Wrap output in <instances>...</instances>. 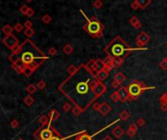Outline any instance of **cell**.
Returning <instances> with one entry per match:
<instances>
[{"label": "cell", "mask_w": 167, "mask_h": 140, "mask_svg": "<svg viewBox=\"0 0 167 140\" xmlns=\"http://www.w3.org/2000/svg\"><path fill=\"white\" fill-rule=\"evenodd\" d=\"M97 80L96 73L91 71L86 66V63H82L77 67V71L74 74L69 75L62 82L58 90L70 100V103L84 112L97 100L93 92Z\"/></svg>", "instance_id": "6da1fadb"}, {"label": "cell", "mask_w": 167, "mask_h": 140, "mask_svg": "<svg viewBox=\"0 0 167 140\" xmlns=\"http://www.w3.org/2000/svg\"><path fill=\"white\" fill-rule=\"evenodd\" d=\"M14 52H19L21 55V61L25 65L31 66L36 70L45 60H48V57L36 47V45L30 39H25L18 47Z\"/></svg>", "instance_id": "7a4b0ae2"}, {"label": "cell", "mask_w": 167, "mask_h": 140, "mask_svg": "<svg viewBox=\"0 0 167 140\" xmlns=\"http://www.w3.org/2000/svg\"><path fill=\"white\" fill-rule=\"evenodd\" d=\"M135 49L131 48L120 36H115L107 46L104 48V52L107 55L113 57L114 58H122L124 60L129 54Z\"/></svg>", "instance_id": "3957f363"}, {"label": "cell", "mask_w": 167, "mask_h": 140, "mask_svg": "<svg viewBox=\"0 0 167 140\" xmlns=\"http://www.w3.org/2000/svg\"><path fill=\"white\" fill-rule=\"evenodd\" d=\"M80 13L83 15L84 18L87 20V22L83 25L84 31H86L87 33L89 34L90 36H92L93 38H96V39L101 38L105 30L104 24H103L96 17H92L90 19V18H88L86 15L84 14V12L82 10H80Z\"/></svg>", "instance_id": "277c9868"}, {"label": "cell", "mask_w": 167, "mask_h": 140, "mask_svg": "<svg viewBox=\"0 0 167 140\" xmlns=\"http://www.w3.org/2000/svg\"><path fill=\"white\" fill-rule=\"evenodd\" d=\"M126 88H127V90H128L129 95H130L131 100H136V99L139 97V96L142 95L146 90L155 89V87H149L146 86L144 82H141L138 80L132 81Z\"/></svg>", "instance_id": "5b68a950"}, {"label": "cell", "mask_w": 167, "mask_h": 140, "mask_svg": "<svg viewBox=\"0 0 167 140\" xmlns=\"http://www.w3.org/2000/svg\"><path fill=\"white\" fill-rule=\"evenodd\" d=\"M55 133V127H53L52 122L46 127H39L33 132V137L36 140H50Z\"/></svg>", "instance_id": "8992f818"}, {"label": "cell", "mask_w": 167, "mask_h": 140, "mask_svg": "<svg viewBox=\"0 0 167 140\" xmlns=\"http://www.w3.org/2000/svg\"><path fill=\"white\" fill-rule=\"evenodd\" d=\"M2 42H3V44H4L6 47H7L8 49H10L12 52L16 51L18 47L20 46L18 38L16 36H14L13 34L8 35V36H5L2 39Z\"/></svg>", "instance_id": "52a82bcc"}, {"label": "cell", "mask_w": 167, "mask_h": 140, "mask_svg": "<svg viewBox=\"0 0 167 140\" xmlns=\"http://www.w3.org/2000/svg\"><path fill=\"white\" fill-rule=\"evenodd\" d=\"M119 120H120V119H117L116 121H114V122H113V123H110V124L108 125V127H104V128H102V130L98 131V132H96L95 134H93V135H90V134H88V133L86 132V131H83V132H81L80 134L76 135V137H75V139H74V140H93V137H94V136L97 135V134H99L100 132H102L103 130H107V128H108V127H110L111 125H113V124H116V123H118Z\"/></svg>", "instance_id": "ba28073f"}, {"label": "cell", "mask_w": 167, "mask_h": 140, "mask_svg": "<svg viewBox=\"0 0 167 140\" xmlns=\"http://www.w3.org/2000/svg\"><path fill=\"white\" fill-rule=\"evenodd\" d=\"M149 41H151V36L146 33L145 31H142L141 33L137 36V39H136V44H137V47L139 49H143V47L146 45Z\"/></svg>", "instance_id": "9c48e42d"}, {"label": "cell", "mask_w": 167, "mask_h": 140, "mask_svg": "<svg viewBox=\"0 0 167 140\" xmlns=\"http://www.w3.org/2000/svg\"><path fill=\"white\" fill-rule=\"evenodd\" d=\"M93 92H94V94H95L96 97L99 98L100 96H102L105 92H107V86H105L102 81L97 80L96 84L94 85Z\"/></svg>", "instance_id": "30bf717a"}, {"label": "cell", "mask_w": 167, "mask_h": 140, "mask_svg": "<svg viewBox=\"0 0 167 140\" xmlns=\"http://www.w3.org/2000/svg\"><path fill=\"white\" fill-rule=\"evenodd\" d=\"M117 92H118L119 101L120 102H122V103H125V102L131 101L130 95H129L127 88H126V87H120V88H118V90H117Z\"/></svg>", "instance_id": "8fae6325"}, {"label": "cell", "mask_w": 167, "mask_h": 140, "mask_svg": "<svg viewBox=\"0 0 167 140\" xmlns=\"http://www.w3.org/2000/svg\"><path fill=\"white\" fill-rule=\"evenodd\" d=\"M103 60H104L105 68H107L108 71L110 72V70L114 68V61H115V58L113 57H110V55H107Z\"/></svg>", "instance_id": "7c38bea8"}, {"label": "cell", "mask_w": 167, "mask_h": 140, "mask_svg": "<svg viewBox=\"0 0 167 140\" xmlns=\"http://www.w3.org/2000/svg\"><path fill=\"white\" fill-rule=\"evenodd\" d=\"M138 125L136 123H132V124L129 125V127H128V130L127 131H126V134L129 136V137H131V138H133V137L136 135L137 134V131H138Z\"/></svg>", "instance_id": "4fadbf2b"}, {"label": "cell", "mask_w": 167, "mask_h": 140, "mask_svg": "<svg viewBox=\"0 0 167 140\" xmlns=\"http://www.w3.org/2000/svg\"><path fill=\"white\" fill-rule=\"evenodd\" d=\"M111 111V106L108 102H103L101 104V107H100L99 113L101 114L102 116H107L108 113Z\"/></svg>", "instance_id": "5bb4252c"}, {"label": "cell", "mask_w": 167, "mask_h": 140, "mask_svg": "<svg viewBox=\"0 0 167 140\" xmlns=\"http://www.w3.org/2000/svg\"><path fill=\"white\" fill-rule=\"evenodd\" d=\"M124 133H125L124 130H123L120 125H116V127H114L113 130H111V134H113V135L117 139L121 138V137L124 135Z\"/></svg>", "instance_id": "9a60e30c"}, {"label": "cell", "mask_w": 167, "mask_h": 140, "mask_svg": "<svg viewBox=\"0 0 167 140\" xmlns=\"http://www.w3.org/2000/svg\"><path fill=\"white\" fill-rule=\"evenodd\" d=\"M108 74H110V71L107 69V68H103L102 70H100V71L97 72V78H98V80L104 82L105 79L108 77Z\"/></svg>", "instance_id": "2e32d148"}, {"label": "cell", "mask_w": 167, "mask_h": 140, "mask_svg": "<svg viewBox=\"0 0 167 140\" xmlns=\"http://www.w3.org/2000/svg\"><path fill=\"white\" fill-rule=\"evenodd\" d=\"M38 123L40 124V127H46V125H48L50 123H51V121H50L49 117L46 116V115H41L39 117V119H38Z\"/></svg>", "instance_id": "e0dca14e"}, {"label": "cell", "mask_w": 167, "mask_h": 140, "mask_svg": "<svg viewBox=\"0 0 167 140\" xmlns=\"http://www.w3.org/2000/svg\"><path fill=\"white\" fill-rule=\"evenodd\" d=\"M47 116L49 117L50 121L54 122V121H57V120L59 119V117H60V112H59L58 110H56V109H53V110L50 111L48 114H47Z\"/></svg>", "instance_id": "ac0fdd59"}, {"label": "cell", "mask_w": 167, "mask_h": 140, "mask_svg": "<svg viewBox=\"0 0 167 140\" xmlns=\"http://www.w3.org/2000/svg\"><path fill=\"white\" fill-rule=\"evenodd\" d=\"M35 72V69L33 67L28 66V65H25L23 68V74L25 76V77H30V76Z\"/></svg>", "instance_id": "d6986e66"}, {"label": "cell", "mask_w": 167, "mask_h": 140, "mask_svg": "<svg viewBox=\"0 0 167 140\" xmlns=\"http://www.w3.org/2000/svg\"><path fill=\"white\" fill-rule=\"evenodd\" d=\"M23 66H25V64H23L22 61H19V62H17V63H12V68H13L17 73H19V74H23Z\"/></svg>", "instance_id": "ffe728a7"}, {"label": "cell", "mask_w": 167, "mask_h": 140, "mask_svg": "<svg viewBox=\"0 0 167 140\" xmlns=\"http://www.w3.org/2000/svg\"><path fill=\"white\" fill-rule=\"evenodd\" d=\"M137 4V6L141 9H146L148 6L151 4V0H135L134 1Z\"/></svg>", "instance_id": "44dd1931"}, {"label": "cell", "mask_w": 167, "mask_h": 140, "mask_svg": "<svg viewBox=\"0 0 167 140\" xmlns=\"http://www.w3.org/2000/svg\"><path fill=\"white\" fill-rule=\"evenodd\" d=\"M8 60H10V62L12 63H17L19 62V61H21V55L19 52H12V54L9 55Z\"/></svg>", "instance_id": "7402d4cb"}, {"label": "cell", "mask_w": 167, "mask_h": 140, "mask_svg": "<svg viewBox=\"0 0 167 140\" xmlns=\"http://www.w3.org/2000/svg\"><path fill=\"white\" fill-rule=\"evenodd\" d=\"M86 66L91 71L97 74V60H90L88 62H86Z\"/></svg>", "instance_id": "603a6c76"}, {"label": "cell", "mask_w": 167, "mask_h": 140, "mask_svg": "<svg viewBox=\"0 0 167 140\" xmlns=\"http://www.w3.org/2000/svg\"><path fill=\"white\" fill-rule=\"evenodd\" d=\"M125 78H126L125 75L123 74L122 72H117L113 76V81H115V82H117V83L121 84L122 82L125 81Z\"/></svg>", "instance_id": "cb8c5ba5"}, {"label": "cell", "mask_w": 167, "mask_h": 140, "mask_svg": "<svg viewBox=\"0 0 167 140\" xmlns=\"http://www.w3.org/2000/svg\"><path fill=\"white\" fill-rule=\"evenodd\" d=\"M71 136H73V135H70L69 137H63V135H62V134L55 128V133H54V135L51 137L50 140H67V138H69V137H71Z\"/></svg>", "instance_id": "d4e9b609"}, {"label": "cell", "mask_w": 167, "mask_h": 140, "mask_svg": "<svg viewBox=\"0 0 167 140\" xmlns=\"http://www.w3.org/2000/svg\"><path fill=\"white\" fill-rule=\"evenodd\" d=\"M13 30H14V27H12L10 24H6V25H4L2 27V32L6 35V36L13 34V33H12V32H13Z\"/></svg>", "instance_id": "484cf974"}, {"label": "cell", "mask_w": 167, "mask_h": 140, "mask_svg": "<svg viewBox=\"0 0 167 140\" xmlns=\"http://www.w3.org/2000/svg\"><path fill=\"white\" fill-rule=\"evenodd\" d=\"M129 118H130V113H129L127 110H122L121 112L119 113V119L121 120V121L126 122Z\"/></svg>", "instance_id": "4316f807"}, {"label": "cell", "mask_w": 167, "mask_h": 140, "mask_svg": "<svg viewBox=\"0 0 167 140\" xmlns=\"http://www.w3.org/2000/svg\"><path fill=\"white\" fill-rule=\"evenodd\" d=\"M63 52H64L66 55H69L70 54H72V52H73V47L71 44H66V45L64 46V48H63Z\"/></svg>", "instance_id": "83f0119b"}, {"label": "cell", "mask_w": 167, "mask_h": 140, "mask_svg": "<svg viewBox=\"0 0 167 140\" xmlns=\"http://www.w3.org/2000/svg\"><path fill=\"white\" fill-rule=\"evenodd\" d=\"M23 103H25L26 106H31V105L34 103V98L32 97L31 94H28L23 98Z\"/></svg>", "instance_id": "f1b7e54d"}, {"label": "cell", "mask_w": 167, "mask_h": 140, "mask_svg": "<svg viewBox=\"0 0 167 140\" xmlns=\"http://www.w3.org/2000/svg\"><path fill=\"white\" fill-rule=\"evenodd\" d=\"M37 90V86L33 84H29L28 87H26V92H28V94H33Z\"/></svg>", "instance_id": "f546056e"}, {"label": "cell", "mask_w": 167, "mask_h": 140, "mask_svg": "<svg viewBox=\"0 0 167 140\" xmlns=\"http://www.w3.org/2000/svg\"><path fill=\"white\" fill-rule=\"evenodd\" d=\"M110 98L111 99V101L114 102V103L117 102V101H119V96H118V92H117V90H114L113 93H110Z\"/></svg>", "instance_id": "4dcf8cb0"}, {"label": "cell", "mask_w": 167, "mask_h": 140, "mask_svg": "<svg viewBox=\"0 0 167 140\" xmlns=\"http://www.w3.org/2000/svg\"><path fill=\"white\" fill-rule=\"evenodd\" d=\"M76 71H77V67H76L75 65H73V64H70V65L67 68V72L69 73V75L74 74Z\"/></svg>", "instance_id": "1f68e13d"}, {"label": "cell", "mask_w": 167, "mask_h": 140, "mask_svg": "<svg viewBox=\"0 0 167 140\" xmlns=\"http://www.w3.org/2000/svg\"><path fill=\"white\" fill-rule=\"evenodd\" d=\"M103 68H105L104 60H103L102 58H98V60H97V72L102 70Z\"/></svg>", "instance_id": "d6a6232c"}, {"label": "cell", "mask_w": 167, "mask_h": 140, "mask_svg": "<svg viewBox=\"0 0 167 140\" xmlns=\"http://www.w3.org/2000/svg\"><path fill=\"white\" fill-rule=\"evenodd\" d=\"M23 33H25V35L28 38H30L35 34V31L32 28H28V29H25V30L23 31Z\"/></svg>", "instance_id": "836d02e7"}, {"label": "cell", "mask_w": 167, "mask_h": 140, "mask_svg": "<svg viewBox=\"0 0 167 140\" xmlns=\"http://www.w3.org/2000/svg\"><path fill=\"white\" fill-rule=\"evenodd\" d=\"M72 103H69V102H66V103H64L63 105V110L64 112H69V111H71L72 109V106H71Z\"/></svg>", "instance_id": "e575fe53"}, {"label": "cell", "mask_w": 167, "mask_h": 140, "mask_svg": "<svg viewBox=\"0 0 167 140\" xmlns=\"http://www.w3.org/2000/svg\"><path fill=\"white\" fill-rule=\"evenodd\" d=\"M36 86H37V89H38V90H44V89H45L47 85H46V83H45V81H43V80H40V81H38V82H37Z\"/></svg>", "instance_id": "d590c367"}, {"label": "cell", "mask_w": 167, "mask_h": 140, "mask_svg": "<svg viewBox=\"0 0 167 140\" xmlns=\"http://www.w3.org/2000/svg\"><path fill=\"white\" fill-rule=\"evenodd\" d=\"M123 61H124V60H122V58H115V61H114V68L118 69L123 64Z\"/></svg>", "instance_id": "8d00e7d4"}, {"label": "cell", "mask_w": 167, "mask_h": 140, "mask_svg": "<svg viewBox=\"0 0 167 140\" xmlns=\"http://www.w3.org/2000/svg\"><path fill=\"white\" fill-rule=\"evenodd\" d=\"M159 102H160V104H167V92H165L160 95Z\"/></svg>", "instance_id": "74e56055"}, {"label": "cell", "mask_w": 167, "mask_h": 140, "mask_svg": "<svg viewBox=\"0 0 167 140\" xmlns=\"http://www.w3.org/2000/svg\"><path fill=\"white\" fill-rule=\"evenodd\" d=\"M41 20H42V22H43L44 23L48 24V23L51 22L52 18H51V16H49V15H44V16L42 17V19H41Z\"/></svg>", "instance_id": "f35d334b"}, {"label": "cell", "mask_w": 167, "mask_h": 140, "mask_svg": "<svg viewBox=\"0 0 167 140\" xmlns=\"http://www.w3.org/2000/svg\"><path fill=\"white\" fill-rule=\"evenodd\" d=\"M23 29V25L22 24V23L20 22H17L16 24L14 25V30L17 31V32H22Z\"/></svg>", "instance_id": "ab89813d"}, {"label": "cell", "mask_w": 167, "mask_h": 140, "mask_svg": "<svg viewBox=\"0 0 167 140\" xmlns=\"http://www.w3.org/2000/svg\"><path fill=\"white\" fill-rule=\"evenodd\" d=\"M136 124L139 127H142L146 125V120L144 118H138L137 121H136Z\"/></svg>", "instance_id": "60d3db41"}, {"label": "cell", "mask_w": 167, "mask_h": 140, "mask_svg": "<svg viewBox=\"0 0 167 140\" xmlns=\"http://www.w3.org/2000/svg\"><path fill=\"white\" fill-rule=\"evenodd\" d=\"M103 2H102V0H95L93 3V7L94 8H96V9H101L103 7Z\"/></svg>", "instance_id": "b9f144b4"}, {"label": "cell", "mask_w": 167, "mask_h": 140, "mask_svg": "<svg viewBox=\"0 0 167 140\" xmlns=\"http://www.w3.org/2000/svg\"><path fill=\"white\" fill-rule=\"evenodd\" d=\"M10 125H11L12 128H18V127H19V125H20L19 121H18V120H16V119L12 120V121L10 122Z\"/></svg>", "instance_id": "7bdbcfd3"}, {"label": "cell", "mask_w": 167, "mask_h": 140, "mask_svg": "<svg viewBox=\"0 0 167 140\" xmlns=\"http://www.w3.org/2000/svg\"><path fill=\"white\" fill-rule=\"evenodd\" d=\"M71 113H72L74 116H78V115H80V114L82 113V111H81L80 109H79L78 107L74 106V107H72V109H71Z\"/></svg>", "instance_id": "ee69618b"}, {"label": "cell", "mask_w": 167, "mask_h": 140, "mask_svg": "<svg viewBox=\"0 0 167 140\" xmlns=\"http://www.w3.org/2000/svg\"><path fill=\"white\" fill-rule=\"evenodd\" d=\"M139 22H140L139 19H138L137 17H135V16H133L130 20H129V22H130V24H131L132 26H134L135 24H137V23Z\"/></svg>", "instance_id": "f6af8a7d"}, {"label": "cell", "mask_w": 167, "mask_h": 140, "mask_svg": "<svg viewBox=\"0 0 167 140\" xmlns=\"http://www.w3.org/2000/svg\"><path fill=\"white\" fill-rule=\"evenodd\" d=\"M159 67L162 70H167V60L164 58V60H162L159 62Z\"/></svg>", "instance_id": "bcb514c9"}, {"label": "cell", "mask_w": 167, "mask_h": 140, "mask_svg": "<svg viewBox=\"0 0 167 140\" xmlns=\"http://www.w3.org/2000/svg\"><path fill=\"white\" fill-rule=\"evenodd\" d=\"M48 54L50 55H52V57H54V55L58 54V51L55 47H51V48H49V50H48Z\"/></svg>", "instance_id": "7dc6e473"}, {"label": "cell", "mask_w": 167, "mask_h": 140, "mask_svg": "<svg viewBox=\"0 0 167 140\" xmlns=\"http://www.w3.org/2000/svg\"><path fill=\"white\" fill-rule=\"evenodd\" d=\"M28 9H29V7H28L26 5H23L22 7L20 8V12L22 14H23V15H26V13H28Z\"/></svg>", "instance_id": "c3c4849f"}, {"label": "cell", "mask_w": 167, "mask_h": 140, "mask_svg": "<svg viewBox=\"0 0 167 140\" xmlns=\"http://www.w3.org/2000/svg\"><path fill=\"white\" fill-rule=\"evenodd\" d=\"M100 107H101V103H99V102H94V103L92 104V108L95 111H98L99 112V110H100Z\"/></svg>", "instance_id": "681fc988"}, {"label": "cell", "mask_w": 167, "mask_h": 140, "mask_svg": "<svg viewBox=\"0 0 167 140\" xmlns=\"http://www.w3.org/2000/svg\"><path fill=\"white\" fill-rule=\"evenodd\" d=\"M23 26L25 27V29L28 28H32V22H30V20H26V22L23 23Z\"/></svg>", "instance_id": "f907efd6"}, {"label": "cell", "mask_w": 167, "mask_h": 140, "mask_svg": "<svg viewBox=\"0 0 167 140\" xmlns=\"http://www.w3.org/2000/svg\"><path fill=\"white\" fill-rule=\"evenodd\" d=\"M33 15H34V11L32 10L31 8H29V9H28V13H26L25 16H26V17H28V18H30V17L33 16Z\"/></svg>", "instance_id": "816d5d0a"}, {"label": "cell", "mask_w": 167, "mask_h": 140, "mask_svg": "<svg viewBox=\"0 0 167 140\" xmlns=\"http://www.w3.org/2000/svg\"><path fill=\"white\" fill-rule=\"evenodd\" d=\"M111 87L113 88V89H117V88H120V84L117 83L115 81H113V83H111Z\"/></svg>", "instance_id": "f5cc1de1"}, {"label": "cell", "mask_w": 167, "mask_h": 140, "mask_svg": "<svg viewBox=\"0 0 167 140\" xmlns=\"http://www.w3.org/2000/svg\"><path fill=\"white\" fill-rule=\"evenodd\" d=\"M160 108L163 112H167V104H160Z\"/></svg>", "instance_id": "db71d44e"}, {"label": "cell", "mask_w": 167, "mask_h": 140, "mask_svg": "<svg viewBox=\"0 0 167 140\" xmlns=\"http://www.w3.org/2000/svg\"><path fill=\"white\" fill-rule=\"evenodd\" d=\"M141 26H142V23H141V22H139L137 23V24H135V25L133 26V27H134V28H136V29H139V28H141Z\"/></svg>", "instance_id": "11a10c76"}, {"label": "cell", "mask_w": 167, "mask_h": 140, "mask_svg": "<svg viewBox=\"0 0 167 140\" xmlns=\"http://www.w3.org/2000/svg\"><path fill=\"white\" fill-rule=\"evenodd\" d=\"M103 140H113V139L110 135H105L104 138H103Z\"/></svg>", "instance_id": "9f6ffc18"}, {"label": "cell", "mask_w": 167, "mask_h": 140, "mask_svg": "<svg viewBox=\"0 0 167 140\" xmlns=\"http://www.w3.org/2000/svg\"><path fill=\"white\" fill-rule=\"evenodd\" d=\"M25 1H28V2H30V1H31V0H25Z\"/></svg>", "instance_id": "6f0895ef"}, {"label": "cell", "mask_w": 167, "mask_h": 140, "mask_svg": "<svg viewBox=\"0 0 167 140\" xmlns=\"http://www.w3.org/2000/svg\"><path fill=\"white\" fill-rule=\"evenodd\" d=\"M18 140H23V138H19V139H18Z\"/></svg>", "instance_id": "680465c9"}, {"label": "cell", "mask_w": 167, "mask_h": 140, "mask_svg": "<svg viewBox=\"0 0 167 140\" xmlns=\"http://www.w3.org/2000/svg\"><path fill=\"white\" fill-rule=\"evenodd\" d=\"M165 60H167V57H165Z\"/></svg>", "instance_id": "91938a15"}, {"label": "cell", "mask_w": 167, "mask_h": 140, "mask_svg": "<svg viewBox=\"0 0 167 140\" xmlns=\"http://www.w3.org/2000/svg\"><path fill=\"white\" fill-rule=\"evenodd\" d=\"M166 47H167V44H166Z\"/></svg>", "instance_id": "94428289"}]
</instances>
